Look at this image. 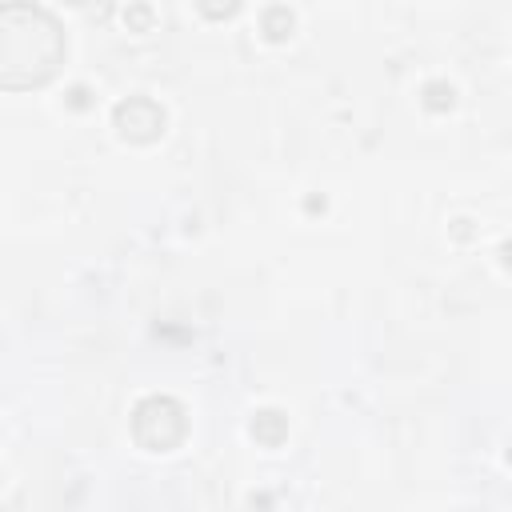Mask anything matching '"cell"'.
I'll use <instances>...</instances> for the list:
<instances>
[{"label":"cell","mask_w":512,"mask_h":512,"mask_svg":"<svg viewBox=\"0 0 512 512\" xmlns=\"http://www.w3.org/2000/svg\"><path fill=\"white\" fill-rule=\"evenodd\" d=\"M60 60V32L56 20L28 4L0 8V80L4 84H32L52 76Z\"/></svg>","instance_id":"6da1fadb"}]
</instances>
